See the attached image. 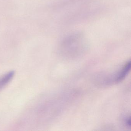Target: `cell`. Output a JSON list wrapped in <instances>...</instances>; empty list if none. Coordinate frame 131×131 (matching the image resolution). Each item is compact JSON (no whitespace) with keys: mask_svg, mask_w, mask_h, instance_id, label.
I'll return each instance as SVG.
<instances>
[{"mask_svg":"<svg viewBox=\"0 0 131 131\" xmlns=\"http://www.w3.org/2000/svg\"><path fill=\"white\" fill-rule=\"evenodd\" d=\"M96 0H63L59 3V22H77L90 16L99 8Z\"/></svg>","mask_w":131,"mask_h":131,"instance_id":"1","label":"cell"},{"mask_svg":"<svg viewBox=\"0 0 131 131\" xmlns=\"http://www.w3.org/2000/svg\"><path fill=\"white\" fill-rule=\"evenodd\" d=\"M89 45L86 36L82 32H75L65 36L59 42V54L66 59L78 58L87 51Z\"/></svg>","mask_w":131,"mask_h":131,"instance_id":"2","label":"cell"},{"mask_svg":"<svg viewBox=\"0 0 131 131\" xmlns=\"http://www.w3.org/2000/svg\"><path fill=\"white\" fill-rule=\"evenodd\" d=\"M131 61L126 62L118 70L108 75L100 76L97 79L99 85L108 86L117 84L123 81L131 69Z\"/></svg>","mask_w":131,"mask_h":131,"instance_id":"3","label":"cell"},{"mask_svg":"<svg viewBox=\"0 0 131 131\" xmlns=\"http://www.w3.org/2000/svg\"><path fill=\"white\" fill-rule=\"evenodd\" d=\"M14 74V72L11 71L0 77V89L6 85L11 81Z\"/></svg>","mask_w":131,"mask_h":131,"instance_id":"4","label":"cell"},{"mask_svg":"<svg viewBox=\"0 0 131 131\" xmlns=\"http://www.w3.org/2000/svg\"><path fill=\"white\" fill-rule=\"evenodd\" d=\"M124 124L128 128H130L131 126V118L130 116L125 117L124 120Z\"/></svg>","mask_w":131,"mask_h":131,"instance_id":"5","label":"cell"}]
</instances>
